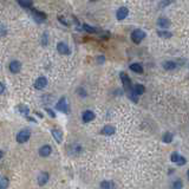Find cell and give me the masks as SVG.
Returning a JSON list of instances; mask_svg holds the SVG:
<instances>
[{
  "label": "cell",
  "mask_w": 189,
  "mask_h": 189,
  "mask_svg": "<svg viewBox=\"0 0 189 189\" xmlns=\"http://www.w3.org/2000/svg\"><path fill=\"white\" fill-rule=\"evenodd\" d=\"M144 38H145V32L142 31V30H135V31L131 32V40L136 43V44L141 43Z\"/></svg>",
  "instance_id": "1"
},
{
  "label": "cell",
  "mask_w": 189,
  "mask_h": 189,
  "mask_svg": "<svg viewBox=\"0 0 189 189\" xmlns=\"http://www.w3.org/2000/svg\"><path fill=\"white\" fill-rule=\"evenodd\" d=\"M56 109L59 110V111H62V112H65V113L70 112V108H69L67 100H66L65 97H62V98L58 100V103L56 104Z\"/></svg>",
  "instance_id": "2"
},
{
  "label": "cell",
  "mask_w": 189,
  "mask_h": 189,
  "mask_svg": "<svg viewBox=\"0 0 189 189\" xmlns=\"http://www.w3.org/2000/svg\"><path fill=\"white\" fill-rule=\"evenodd\" d=\"M30 137H31V131H30L29 129H24L18 132L17 142L18 143H25V142L29 141Z\"/></svg>",
  "instance_id": "3"
},
{
  "label": "cell",
  "mask_w": 189,
  "mask_h": 189,
  "mask_svg": "<svg viewBox=\"0 0 189 189\" xmlns=\"http://www.w3.org/2000/svg\"><path fill=\"white\" fill-rule=\"evenodd\" d=\"M128 14H129V10L127 8V7H119L116 12V18H117V20H124L125 18L128 17Z\"/></svg>",
  "instance_id": "4"
},
{
  "label": "cell",
  "mask_w": 189,
  "mask_h": 189,
  "mask_svg": "<svg viewBox=\"0 0 189 189\" xmlns=\"http://www.w3.org/2000/svg\"><path fill=\"white\" fill-rule=\"evenodd\" d=\"M121 81H122V83H123L124 88L127 89V91L130 90V89H132V86H131V81H130L129 76H128L127 73L121 72Z\"/></svg>",
  "instance_id": "5"
},
{
  "label": "cell",
  "mask_w": 189,
  "mask_h": 189,
  "mask_svg": "<svg viewBox=\"0 0 189 189\" xmlns=\"http://www.w3.org/2000/svg\"><path fill=\"white\" fill-rule=\"evenodd\" d=\"M8 67H10V71L12 73H18L20 71V69H21V63L18 62V60H13V62L10 63Z\"/></svg>",
  "instance_id": "6"
},
{
  "label": "cell",
  "mask_w": 189,
  "mask_h": 189,
  "mask_svg": "<svg viewBox=\"0 0 189 189\" xmlns=\"http://www.w3.org/2000/svg\"><path fill=\"white\" fill-rule=\"evenodd\" d=\"M47 85V79L45 77H39L35 83V88L38 90H43Z\"/></svg>",
  "instance_id": "7"
},
{
  "label": "cell",
  "mask_w": 189,
  "mask_h": 189,
  "mask_svg": "<svg viewBox=\"0 0 189 189\" xmlns=\"http://www.w3.org/2000/svg\"><path fill=\"white\" fill-rule=\"evenodd\" d=\"M37 181H38V184H39V186H45L47 183V181H48V174L45 173V171L40 173V174L38 175Z\"/></svg>",
  "instance_id": "8"
},
{
  "label": "cell",
  "mask_w": 189,
  "mask_h": 189,
  "mask_svg": "<svg viewBox=\"0 0 189 189\" xmlns=\"http://www.w3.org/2000/svg\"><path fill=\"white\" fill-rule=\"evenodd\" d=\"M57 50H58V52L62 53V54H69V53H70L69 46H67L65 43H63V41H60V43L57 44Z\"/></svg>",
  "instance_id": "9"
},
{
  "label": "cell",
  "mask_w": 189,
  "mask_h": 189,
  "mask_svg": "<svg viewBox=\"0 0 189 189\" xmlns=\"http://www.w3.org/2000/svg\"><path fill=\"white\" fill-rule=\"evenodd\" d=\"M94 117H96V115H94V112L90 111V110H86V111L83 112L82 115V118L84 122H91V121H94Z\"/></svg>",
  "instance_id": "10"
},
{
  "label": "cell",
  "mask_w": 189,
  "mask_h": 189,
  "mask_svg": "<svg viewBox=\"0 0 189 189\" xmlns=\"http://www.w3.org/2000/svg\"><path fill=\"white\" fill-rule=\"evenodd\" d=\"M51 153H52L51 145H43V147L39 149V155L43 156V157H47Z\"/></svg>",
  "instance_id": "11"
},
{
  "label": "cell",
  "mask_w": 189,
  "mask_h": 189,
  "mask_svg": "<svg viewBox=\"0 0 189 189\" xmlns=\"http://www.w3.org/2000/svg\"><path fill=\"white\" fill-rule=\"evenodd\" d=\"M52 136H53V138L56 140L57 143H62V141H63V132H62L60 130L53 129L52 130Z\"/></svg>",
  "instance_id": "12"
},
{
  "label": "cell",
  "mask_w": 189,
  "mask_h": 189,
  "mask_svg": "<svg viewBox=\"0 0 189 189\" xmlns=\"http://www.w3.org/2000/svg\"><path fill=\"white\" fill-rule=\"evenodd\" d=\"M102 134L106 136L113 135V134H115V127H112V125H105V127L102 129Z\"/></svg>",
  "instance_id": "13"
},
{
  "label": "cell",
  "mask_w": 189,
  "mask_h": 189,
  "mask_svg": "<svg viewBox=\"0 0 189 189\" xmlns=\"http://www.w3.org/2000/svg\"><path fill=\"white\" fill-rule=\"evenodd\" d=\"M157 25H159V27H162V29H167V27L170 26V21L167 18H159V21H157Z\"/></svg>",
  "instance_id": "14"
},
{
  "label": "cell",
  "mask_w": 189,
  "mask_h": 189,
  "mask_svg": "<svg viewBox=\"0 0 189 189\" xmlns=\"http://www.w3.org/2000/svg\"><path fill=\"white\" fill-rule=\"evenodd\" d=\"M32 14L37 21H41V20H45L46 19V16L44 13H41L39 11H35V10H32Z\"/></svg>",
  "instance_id": "15"
},
{
  "label": "cell",
  "mask_w": 189,
  "mask_h": 189,
  "mask_svg": "<svg viewBox=\"0 0 189 189\" xmlns=\"http://www.w3.org/2000/svg\"><path fill=\"white\" fill-rule=\"evenodd\" d=\"M130 70L136 72V73H143V67H142V65L138 64V63H134V64L130 65Z\"/></svg>",
  "instance_id": "16"
},
{
  "label": "cell",
  "mask_w": 189,
  "mask_h": 189,
  "mask_svg": "<svg viewBox=\"0 0 189 189\" xmlns=\"http://www.w3.org/2000/svg\"><path fill=\"white\" fill-rule=\"evenodd\" d=\"M132 91H134V92H135V94L138 96V94H144V91H145V88H144L142 84H136L135 86L132 88Z\"/></svg>",
  "instance_id": "17"
},
{
  "label": "cell",
  "mask_w": 189,
  "mask_h": 189,
  "mask_svg": "<svg viewBox=\"0 0 189 189\" xmlns=\"http://www.w3.org/2000/svg\"><path fill=\"white\" fill-rule=\"evenodd\" d=\"M163 67H164L165 70L170 71V70H174V69L176 67V64H175V62L168 60V62H164V64H163Z\"/></svg>",
  "instance_id": "18"
},
{
  "label": "cell",
  "mask_w": 189,
  "mask_h": 189,
  "mask_svg": "<svg viewBox=\"0 0 189 189\" xmlns=\"http://www.w3.org/2000/svg\"><path fill=\"white\" fill-rule=\"evenodd\" d=\"M100 187L103 189H113L115 184L111 181H103V182L100 183Z\"/></svg>",
  "instance_id": "19"
},
{
  "label": "cell",
  "mask_w": 189,
  "mask_h": 189,
  "mask_svg": "<svg viewBox=\"0 0 189 189\" xmlns=\"http://www.w3.org/2000/svg\"><path fill=\"white\" fill-rule=\"evenodd\" d=\"M157 35H159V37H161V38H165V39H169L171 37V33L170 32H168V31H157Z\"/></svg>",
  "instance_id": "20"
},
{
  "label": "cell",
  "mask_w": 189,
  "mask_h": 189,
  "mask_svg": "<svg viewBox=\"0 0 189 189\" xmlns=\"http://www.w3.org/2000/svg\"><path fill=\"white\" fill-rule=\"evenodd\" d=\"M163 142L164 143H170L171 141H173V134L171 132H165L164 135H163Z\"/></svg>",
  "instance_id": "21"
},
{
  "label": "cell",
  "mask_w": 189,
  "mask_h": 189,
  "mask_svg": "<svg viewBox=\"0 0 189 189\" xmlns=\"http://www.w3.org/2000/svg\"><path fill=\"white\" fill-rule=\"evenodd\" d=\"M7 187H8V178L2 177L0 180V189H7Z\"/></svg>",
  "instance_id": "22"
},
{
  "label": "cell",
  "mask_w": 189,
  "mask_h": 189,
  "mask_svg": "<svg viewBox=\"0 0 189 189\" xmlns=\"http://www.w3.org/2000/svg\"><path fill=\"white\" fill-rule=\"evenodd\" d=\"M183 187V183L181 180H176L175 182L173 183V186H171V189H182Z\"/></svg>",
  "instance_id": "23"
},
{
  "label": "cell",
  "mask_w": 189,
  "mask_h": 189,
  "mask_svg": "<svg viewBox=\"0 0 189 189\" xmlns=\"http://www.w3.org/2000/svg\"><path fill=\"white\" fill-rule=\"evenodd\" d=\"M18 2L23 7H31L32 5V0H18Z\"/></svg>",
  "instance_id": "24"
},
{
  "label": "cell",
  "mask_w": 189,
  "mask_h": 189,
  "mask_svg": "<svg viewBox=\"0 0 189 189\" xmlns=\"http://www.w3.org/2000/svg\"><path fill=\"white\" fill-rule=\"evenodd\" d=\"M83 27H84V30H85V31H88V32H90V33H94V32H97V30L94 29V27L90 26V25H86V24H85Z\"/></svg>",
  "instance_id": "25"
},
{
  "label": "cell",
  "mask_w": 189,
  "mask_h": 189,
  "mask_svg": "<svg viewBox=\"0 0 189 189\" xmlns=\"http://www.w3.org/2000/svg\"><path fill=\"white\" fill-rule=\"evenodd\" d=\"M176 163H177V165H184L186 164V159L180 155V157H178V159L176 161Z\"/></svg>",
  "instance_id": "26"
},
{
  "label": "cell",
  "mask_w": 189,
  "mask_h": 189,
  "mask_svg": "<svg viewBox=\"0 0 189 189\" xmlns=\"http://www.w3.org/2000/svg\"><path fill=\"white\" fill-rule=\"evenodd\" d=\"M178 157H180V155L177 153H173L171 154V156H170V159H171V162H176L177 159H178Z\"/></svg>",
  "instance_id": "27"
},
{
  "label": "cell",
  "mask_w": 189,
  "mask_h": 189,
  "mask_svg": "<svg viewBox=\"0 0 189 189\" xmlns=\"http://www.w3.org/2000/svg\"><path fill=\"white\" fill-rule=\"evenodd\" d=\"M19 111L23 112V113H27V112H29L30 110H29V108H27V106L21 105V106H19Z\"/></svg>",
  "instance_id": "28"
},
{
  "label": "cell",
  "mask_w": 189,
  "mask_h": 189,
  "mask_svg": "<svg viewBox=\"0 0 189 189\" xmlns=\"http://www.w3.org/2000/svg\"><path fill=\"white\" fill-rule=\"evenodd\" d=\"M6 31H7V30H6L5 26H4V25H0V37H1V35H5Z\"/></svg>",
  "instance_id": "29"
},
{
  "label": "cell",
  "mask_w": 189,
  "mask_h": 189,
  "mask_svg": "<svg viewBox=\"0 0 189 189\" xmlns=\"http://www.w3.org/2000/svg\"><path fill=\"white\" fill-rule=\"evenodd\" d=\"M5 91V85L2 83H0V94H2Z\"/></svg>",
  "instance_id": "30"
},
{
  "label": "cell",
  "mask_w": 189,
  "mask_h": 189,
  "mask_svg": "<svg viewBox=\"0 0 189 189\" xmlns=\"http://www.w3.org/2000/svg\"><path fill=\"white\" fill-rule=\"evenodd\" d=\"M170 1H173V0H164V1H163V4H162L161 6H163V7H164V6L169 5V4H170Z\"/></svg>",
  "instance_id": "31"
},
{
  "label": "cell",
  "mask_w": 189,
  "mask_h": 189,
  "mask_svg": "<svg viewBox=\"0 0 189 189\" xmlns=\"http://www.w3.org/2000/svg\"><path fill=\"white\" fill-rule=\"evenodd\" d=\"M46 111H47V113H50V115H51V117H54V113L52 112L51 109H46Z\"/></svg>",
  "instance_id": "32"
},
{
  "label": "cell",
  "mask_w": 189,
  "mask_h": 189,
  "mask_svg": "<svg viewBox=\"0 0 189 189\" xmlns=\"http://www.w3.org/2000/svg\"><path fill=\"white\" fill-rule=\"evenodd\" d=\"M99 63H102V62H104V57H99Z\"/></svg>",
  "instance_id": "33"
},
{
  "label": "cell",
  "mask_w": 189,
  "mask_h": 189,
  "mask_svg": "<svg viewBox=\"0 0 189 189\" xmlns=\"http://www.w3.org/2000/svg\"><path fill=\"white\" fill-rule=\"evenodd\" d=\"M2 157V151H0V159Z\"/></svg>",
  "instance_id": "34"
},
{
  "label": "cell",
  "mask_w": 189,
  "mask_h": 189,
  "mask_svg": "<svg viewBox=\"0 0 189 189\" xmlns=\"http://www.w3.org/2000/svg\"><path fill=\"white\" fill-rule=\"evenodd\" d=\"M90 1H98V0H90Z\"/></svg>",
  "instance_id": "35"
}]
</instances>
